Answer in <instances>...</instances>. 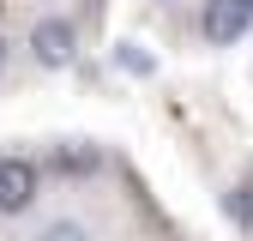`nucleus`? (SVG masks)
I'll return each instance as SVG.
<instances>
[{
    "instance_id": "nucleus-1",
    "label": "nucleus",
    "mask_w": 253,
    "mask_h": 241,
    "mask_svg": "<svg viewBox=\"0 0 253 241\" xmlns=\"http://www.w3.org/2000/svg\"><path fill=\"white\" fill-rule=\"evenodd\" d=\"M30 60L48 67V73L73 67V60H79V30L67 18H37V24H30Z\"/></svg>"
},
{
    "instance_id": "nucleus-2",
    "label": "nucleus",
    "mask_w": 253,
    "mask_h": 241,
    "mask_svg": "<svg viewBox=\"0 0 253 241\" xmlns=\"http://www.w3.org/2000/svg\"><path fill=\"white\" fill-rule=\"evenodd\" d=\"M42 193V175L30 157H0V217H24Z\"/></svg>"
},
{
    "instance_id": "nucleus-3",
    "label": "nucleus",
    "mask_w": 253,
    "mask_h": 241,
    "mask_svg": "<svg viewBox=\"0 0 253 241\" xmlns=\"http://www.w3.org/2000/svg\"><path fill=\"white\" fill-rule=\"evenodd\" d=\"M205 42H217V48H229L235 37H241V30L253 24V12L241 6V0H205Z\"/></svg>"
},
{
    "instance_id": "nucleus-4",
    "label": "nucleus",
    "mask_w": 253,
    "mask_h": 241,
    "mask_svg": "<svg viewBox=\"0 0 253 241\" xmlns=\"http://www.w3.org/2000/svg\"><path fill=\"white\" fill-rule=\"evenodd\" d=\"M48 163H54L60 175H97V169H103V151L84 145V139H60V145L48 151Z\"/></svg>"
},
{
    "instance_id": "nucleus-5",
    "label": "nucleus",
    "mask_w": 253,
    "mask_h": 241,
    "mask_svg": "<svg viewBox=\"0 0 253 241\" xmlns=\"http://www.w3.org/2000/svg\"><path fill=\"white\" fill-rule=\"evenodd\" d=\"M223 211H229L241 229H253V181H247V187H235V193L223 199Z\"/></svg>"
},
{
    "instance_id": "nucleus-6",
    "label": "nucleus",
    "mask_w": 253,
    "mask_h": 241,
    "mask_svg": "<svg viewBox=\"0 0 253 241\" xmlns=\"http://www.w3.org/2000/svg\"><path fill=\"white\" fill-rule=\"evenodd\" d=\"M37 241H90V229H84V223H73V217H54Z\"/></svg>"
},
{
    "instance_id": "nucleus-7",
    "label": "nucleus",
    "mask_w": 253,
    "mask_h": 241,
    "mask_svg": "<svg viewBox=\"0 0 253 241\" xmlns=\"http://www.w3.org/2000/svg\"><path fill=\"white\" fill-rule=\"evenodd\" d=\"M121 67H126V73H139V79H145V73H151V54H139L133 42H126V48H121Z\"/></svg>"
},
{
    "instance_id": "nucleus-8",
    "label": "nucleus",
    "mask_w": 253,
    "mask_h": 241,
    "mask_svg": "<svg viewBox=\"0 0 253 241\" xmlns=\"http://www.w3.org/2000/svg\"><path fill=\"white\" fill-rule=\"evenodd\" d=\"M0 73H6V42H0Z\"/></svg>"
},
{
    "instance_id": "nucleus-9",
    "label": "nucleus",
    "mask_w": 253,
    "mask_h": 241,
    "mask_svg": "<svg viewBox=\"0 0 253 241\" xmlns=\"http://www.w3.org/2000/svg\"><path fill=\"white\" fill-rule=\"evenodd\" d=\"M241 6H247V12H253V0H241Z\"/></svg>"
},
{
    "instance_id": "nucleus-10",
    "label": "nucleus",
    "mask_w": 253,
    "mask_h": 241,
    "mask_svg": "<svg viewBox=\"0 0 253 241\" xmlns=\"http://www.w3.org/2000/svg\"><path fill=\"white\" fill-rule=\"evenodd\" d=\"M60 6H67V0H60Z\"/></svg>"
}]
</instances>
